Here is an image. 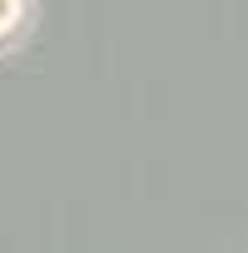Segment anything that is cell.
Listing matches in <instances>:
<instances>
[{
    "label": "cell",
    "mask_w": 248,
    "mask_h": 253,
    "mask_svg": "<svg viewBox=\"0 0 248 253\" xmlns=\"http://www.w3.org/2000/svg\"><path fill=\"white\" fill-rule=\"evenodd\" d=\"M40 30V0H0V60L20 55Z\"/></svg>",
    "instance_id": "6da1fadb"
}]
</instances>
